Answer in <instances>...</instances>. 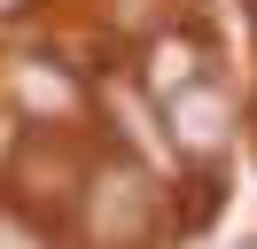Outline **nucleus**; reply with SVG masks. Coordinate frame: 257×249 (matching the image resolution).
I'll use <instances>...</instances> for the list:
<instances>
[{
	"label": "nucleus",
	"instance_id": "1",
	"mask_svg": "<svg viewBox=\"0 0 257 249\" xmlns=\"http://www.w3.org/2000/svg\"><path fill=\"white\" fill-rule=\"evenodd\" d=\"M156 226V187L133 164H94L86 171V233L101 249H141Z\"/></svg>",
	"mask_w": 257,
	"mask_h": 249
},
{
	"label": "nucleus",
	"instance_id": "2",
	"mask_svg": "<svg viewBox=\"0 0 257 249\" xmlns=\"http://www.w3.org/2000/svg\"><path fill=\"white\" fill-rule=\"evenodd\" d=\"M164 117H172V140H179L187 156H218V148H226V93L210 86V78L179 86L172 101H164Z\"/></svg>",
	"mask_w": 257,
	"mask_h": 249
},
{
	"label": "nucleus",
	"instance_id": "3",
	"mask_svg": "<svg viewBox=\"0 0 257 249\" xmlns=\"http://www.w3.org/2000/svg\"><path fill=\"white\" fill-rule=\"evenodd\" d=\"M141 78H148V93H164V101H172L179 86H195V78H203V47H195V39H148Z\"/></svg>",
	"mask_w": 257,
	"mask_h": 249
},
{
	"label": "nucleus",
	"instance_id": "4",
	"mask_svg": "<svg viewBox=\"0 0 257 249\" xmlns=\"http://www.w3.org/2000/svg\"><path fill=\"white\" fill-rule=\"evenodd\" d=\"M16 86H24V101H39V109H47V117H55V109H70V86H63V78H55V70H24Z\"/></svg>",
	"mask_w": 257,
	"mask_h": 249
},
{
	"label": "nucleus",
	"instance_id": "5",
	"mask_svg": "<svg viewBox=\"0 0 257 249\" xmlns=\"http://www.w3.org/2000/svg\"><path fill=\"white\" fill-rule=\"evenodd\" d=\"M0 249H47V233H39L24 210H0Z\"/></svg>",
	"mask_w": 257,
	"mask_h": 249
},
{
	"label": "nucleus",
	"instance_id": "6",
	"mask_svg": "<svg viewBox=\"0 0 257 249\" xmlns=\"http://www.w3.org/2000/svg\"><path fill=\"white\" fill-rule=\"evenodd\" d=\"M16 8H24V0H0V16H16Z\"/></svg>",
	"mask_w": 257,
	"mask_h": 249
},
{
	"label": "nucleus",
	"instance_id": "7",
	"mask_svg": "<svg viewBox=\"0 0 257 249\" xmlns=\"http://www.w3.org/2000/svg\"><path fill=\"white\" fill-rule=\"evenodd\" d=\"M249 8H257V0H249Z\"/></svg>",
	"mask_w": 257,
	"mask_h": 249
}]
</instances>
